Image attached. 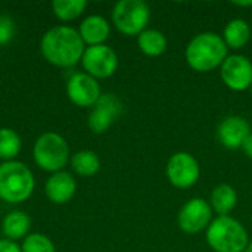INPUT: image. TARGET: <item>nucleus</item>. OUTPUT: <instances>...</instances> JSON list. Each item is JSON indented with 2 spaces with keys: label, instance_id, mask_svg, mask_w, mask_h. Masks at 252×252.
I'll use <instances>...</instances> for the list:
<instances>
[{
  "label": "nucleus",
  "instance_id": "obj_23",
  "mask_svg": "<svg viewBox=\"0 0 252 252\" xmlns=\"http://www.w3.org/2000/svg\"><path fill=\"white\" fill-rule=\"evenodd\" d=\"M22 252H56L53 242L43 233H30L22 241Z\"/></svg>",
  "mask_w": 252,
  "mask_h": 252
},
{
  "label": "nucleus",
  "instance_id": "obj_19",
  "mask_svg": "<svg viewBox=\"0 0 252 252\" xmlns=\"http://www.w3.org/2000/svg\"><path fill=\"white\" fill-rule=\"evenodd\" d=\"M137 46L143 55L155 58L165 53L168 47V41L164 32L154 28H146L143 32L137 35Z\"/></svg>",
  "mask_w": 252,
  "mask_h": 252
},
{
  "label": "nucleus",
  "instance_id": "obj_2",
  "mask_svg": "<svg viewBox=\"0 0 252 252\" xmlns=\"http://www.w3.org/2000/svg\"><path fill=\"white\" fill-rule=\"evenodd\" d=\"M229 56V47L221 35L213 31L195 35L185 50L188 65L196 72H210L221 66Z\"/></svg>",
  "mask_w": 252,
  "mask_h": 252
},
{
  "label": "nucleus",
  "instance_id": "obj_13",
  "mask_svg": "<svg viewBox=\"0 0 252 252\" xmlns=\"http://www.w3.org/2000/svg\"><path fill=\"white\" fill-rule=\"evenodd\" d=\"M250 134H251L250 123L239 115L226 117L217 127V137L220 143L227 149L242 148L245 139Z\"/></svg>",
  "mask_w": 252,
  "mask_h": 252
},
{
  "label": "nucleus",
  "instance_id": "obj_5",
  "mask_svg": "<svg viewBox=\"0 0 252 252\" xmlns=\"http://www.w3.org/2000/svg\"><path fill=\"white\" fill-rule=\"evenodd\" d=\"M32 157L41 170L58 173L62 171V168L68 164L69 146L61 134L47 131L35 140Z\"/></svg>",
  "mask_w": 252,
  "mask_h": 252
},
{
  "label": "nucleus",
  "instance_id": "obj_15",
  "mask_svg": "<svg viewBox=\"0 0 252 252\" xmlns=\"http://www.w3.org/2000/svg\"><path fill=\"white\" fill-rule=\"evenodd\" d=\"M78 32L84 44H87V47L99 46V44H105V41L108 40L109 32H111V25L103 16L90 15L83 19V22L80 24Z\"/></svg>",
  "mask_w": 252,
  "mask_h": 252
},
{
  "label": "nucleus",
  "instance_id": "obj_1",
  "mask_svg": "<svg viewBox=\"0 0 252 252\" xmlns=\"http://www.w3.org/2000/svg\"><path fill=\"white\" fill-rule=\"evenodd\" d=\"M41 55L47 62L61 68H71L81 62L86 44L78 30L58 25L44 32L40 41Z\"/></svg>",
  "mask_w": 252,
  "mask_h": 252
},
{
  "label": "nucleus",
  "instance_id": "obj_28",
  "mask_svg": "<svg viewBox=\"0 0 252 252\" xmlns=\"http://www.w3.org/2000/svg\"><path fill=\"white\" fill-rule=\"evenodd\" d=\"M245 252H252V242H250V245L247 247V250H245Z\"/></svg>",
  "mask_w": 252,
  "mask_h": 252
},
{
  "label": "nucleus",
  "instance_id": "obj_4",
  "mask_svg": "<svg viewBox=\"0 0 252 252\" xmlns=\"http://www.w3.org/2000/svg\"><path fill=\"white\" fill-rule=\"evenodd\" d=\"M35 182L31 170L19 161L0 164V199L9 204L27 201L34 190Z\"/></svg>",
  "mask_w": 252,
  "mask_h": 252
},
{
  "label": "nucleus",
  "instance_id": "obj_18",
  "mask_svg": "<svg viewBox=\"0 0 252 252\" xmlns=\"http://www.w3.org/2000/svg\"><path fill=\"white\" fill-rule=\"evenodd\" d=\"M30 227H31V219L22 211L9 213L1 221V232L4 235V239L13 242L19 239H25L30 235L28 233Z\"/></svg>",
  "mask_w": 252,
  "mask_h": 252
},
{
  "label": "nucleus",
  "instance_id": "obj_7",
  "mask_svg": "<svg viewBox=\"0 0 252 252\" xmlns=\"http://www.w3.org/2000/svg\"><path fill=\"white\" fill-rule=\"evenodd\" d=\"M165 176L174 188L189 189L199 180L201 167L198 159L189 152H176L167 162Z\"/></svg>",
  "mask_w": 252,
  "mask_h": 252
},
{
  "label": "nucleus",
  "instance_id": "obj_11",
  "mask_svg": "<svg viewBox=\"0 0 252 252\" xmlns=\"http://www.w3.org/2000/svg\"><path fill=\"white\" fill-rule=\"evenodd\" d=\"M66 94L74 105L83 108L94 106L102 96L97 80L86 72H75L69 77L66 81Z\"/></svg>",
  "mask_w": 252,
  "mask_h": 252
},
{
  "label": "nucleus",
  "instance_id": "obj_27",
  "mask_svg": "<svg viewBox=\"0 0 252 252\" xmlns=\"http://www.w3.org/2000/svg\"><path fill=\"white\" fill-rule=\"evenodd\" d=\"M235 6H239V7H250L252 6V0H248V1H233Z\"/></svg>",
  "mask_w": 252,
  "mask_h": 252
},
{
  "label": "nucleus",
  "instance_id": "obj_8",
  "mask_svg": "<svg viewBox=\"0 0 252 252\" xmlns=\"http://www.w3.org/2000/svg\"><path fill=\"white\" fill-rule=\"evenodd\" d=\"M81 65L86 74L93 78H108L114 75L118 68V56L114 49L106 44L89 46L81 58Z\"/></svg>",
  "mask_w": 252,
  "mask_h": 252
},
{
  "label": "nucleus",
  "instance_id": "obj_12",
  "mask_svg": "<svg viewBox=\"0 0 252 252\" xmlns=\"http://www.w3.org/2000/svg\"><path fill=\"white\" fill-rule=\"evenodd\" d=\"M123 112V103L121 100L111 93H105L99 97L96 105L93 106L90 115H89V128L94 134H102L115 123V120Z\"/></svg>",
  "mask_w": 252,
  "mask_h": 252
},
{
  "label": "nucleus",
  "instance_id": "obj_24",
  "mask_svg": "<svg viewBox=\"0 0 252 252\" xmlns=\"http://www.w3.org/2000/svg\"><path fill=\"white\" fill-rule=\"evenodd\" d=\"M13 34H15L13 19L6 15H0V46L9 43L12 40Z\"/></svg>",
  "mask_w": 252,
  "mask_h": 252
},
{
  "label": "nucleus",
  "instance_id": "obj_14",
  "mask_svg": "<svg viewBox=\"0 0 252 252\" xmlns=\"http://www.w3.org/2000/svg\"><path fill=\"white\" fill-rule=\"evenodd\" d=\"M77 183L66 171L53 173L46 182V196L53 204H66L75 195Z\"/></svg>",
  "mask_w": 252,
  "mask_h": 252
},
{
  "label": "nucleus",
  "instance_id": "obj_3",
  "mask_svg": "<svg viewBox=\"0 0 252 252\" xmlns=\"http://www.w3.org/2000/svg\"><path fill=\"white\" fill-rule=\"evenodd\" d=\"M207 244L214 252H245L250 245L248 232L244 224L230 216L213 219L205 233Z\"/></svg>",
  "mask_w": 252,
  "mask_h": 252
},
{
  "label": "nucleus",
  "instance_id": "obj_9",
  "mask_svg": "<svg viewBox=\"0 0 252 252\" xmlns=\"http://www.w3.org/2000/svg\"><path fill=\"white\" fill-rule=\"evenodd\" d=\"M213 221V208L210 202L202 198L189 199L179 211L177 224L182 232L188 235H196L202 230H207Z\"/></svg>",
  "mask_w": 252,
  "mask_h": 252
},
{
  "label": "nucleus",
  "instance_id": "obj_25",
  "mask_svg": "<svg viewBox=\"0 0 252 252\" xmlns=\"http://www.w3.org/2000/svg\"><path fill=\"white\" fill-rule=\"evenodd\" d=\"M0 252H22L21 247L9 239H0Z\"/></svg>",
  "mask_w": 252,
  "mask_h": 252
},
{
  "label": "nucleus",
  "instance_id": "obj_22",
  "mask_svg": "<svg viewBox=\"0 0 252 252\" xmlns=\"http://www.w3.org/2000/svg\"><path fill=\"white\" fill-rule=\"evenodd\" d=\"M87 7L86 0H53L52 10L55 16L62 21H72L78 18Z\"/></svg>",
  "mask_w": 252,
  "mask_h": 252
},
{
  "label": "nucleus",
  "instance_id": "obj_29",
  "mask_svg": "<svg viewBox=\"0 0 252 252\" xmlns=\"http://www.w3.org/2000/svg\"><path fill=\"white\" fill-rule=\"evenodd\" d=\"M250 93H251V97H252V86L250 87Z\"/></svg>",
  "mask_w": 252,
  "mask_h": 252
},
{
  "label": "nucleus",
  "instance_id": "obj_20",
  "mask_svg": "<svg viewBox=\"0 0 252 252\" xmlns=\"http://www.w3.org/2000/svg\"><path fill=\"white\" fill-rule=\"evenodd\" d=\"M71 167L72 170L81 177H92L100 168V159L96 152L84 149L78 151L71 157Z\"/></svg>",
  "mask_w": 252,
  "mask_h": 252
},
{
  "label": "nucleus",
  "instance_id": "obj_17",
  "mask_svg": "<svg viewBox=\"0 0 252 252\" xmlns=\"http://www.w3.org/2000/svg\"><path fill=\"white\" fill-rule=\"evenodd\" d=\"M236 204H238V192L233 186L227 183H221L213 189L210 205L213 208V213H217V216H230Z\"/></svg>",
  "mask_w": 252,
  "mask_h": 252
},
{
  "label": "nucleus",
  "instance_id": "obj_16",
  "mask_svg": "<svg viewBox=\"0 0 252 252\" xmlns=\"http://www.w3.org/2000/svg\"><path fill=\"white\" fill-rule=\"evenodd\" d=\"M251 27L245 19L235 18L229 21L223 30V40L229 49L238 50L245 47L251 40Z\"/></svg>",
  "mask_w": 252,
  "mask_h": 252
},
{
  "label": "nucleus",
  "instance_id": "obj_6",
  "mask_svg": "<svg viewBox=\"0 0 252 252\" xmlns=\"http://www.w3.org/2000/svg\"><path fill=\"white\" fill-rule=\"evenodd\" d=\"M149 19L151 10L143 0H120L112 9V24L124 35H139Z\"/></svg>",
  "mask_w": 252,
  "mask_h": 252
},
{
  "label": "nucleus",
  "instance_id": "obj_26",
  "mask_svg": "<svg viewBox=\"0 0 252 252\" xmlns=\"http://www.w3.org/2000/svg\"><path fill=\"white\" fill-rule=\"evenodd\" d=\"M241 149L244 151V154H245L248 158H251L252 159V131L251 134L245 139V142H244V145H242Z\"/></svg>",
  "mask_w": 252,
  "mask_h": 252
},
{
  "label": "nucleus",
  "instance_id": "obj_10",
  "mask_svg": "<svg viewBox=\"0 0 252 252\" xmlns=\"http://www.w3.org/2000/svg\"><path fill=\"white\" fill-rule=\"evenodd\" d=\"M220 77L230 90H250L252 86V62L244 55H229L220 66Z\"/></svg>",
  "mask_w": 252,
  "mask_h": 252
},
{
  "label": "nucleus",
  "instance_id": "obj_21",
  "mask_svg": "<svg viewBox=\"0 0 252 252\" xmlns=\"http://www.w3.org/2000/svg\"><path fill=\"white\" fill-rule=\"evenodd\" d=\"M21 137L12 128H0V159L15 161L18 154L21 152Z\"/></svg>",
  "mask_w": 252,
  "mask_h": 252
}]
</instances>
